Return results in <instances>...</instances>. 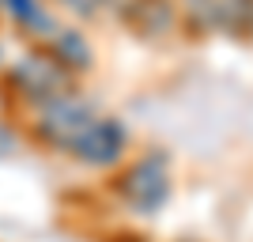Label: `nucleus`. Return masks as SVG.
<instances>
[{"label":"nucleus","instance_id":"f257e3e1","mask_svg":"<svg viewBox=\"0 0 253 242\" xmlns=\"http://www.w3.org/2000/svg\"><path fill=\"white\" fill-rule=\"evenodd\" d=\"M8 84L15 87V95H19L23 102H31L34 110L45 106V102H57V98H64V95H76L72 72H68L53 53H27L8 72Z\"/></svg>","mask_w":253,"mask_h":242},{"label":"nucleus","instance_id":"f03ea898","mask_svg":"<svg viewBox=\"0 0 253 242\" xmlns=\"http://www.w3.org/2000/svg\"><path fill=\"white\" fill-rule=\"evenodd\" d=\"M117 193L140 216H155L170 197V159H167V151L151 147L136 163H128V170L117 178Z\"/></svg>","mask_w":253,"mask_h":242},{"label":"nucleus","instance_id":"7ed1b4c3","mask_svg":"<svg viewBox=\"0 0 253 242\" xmlns=\"http://www.w3.org/2000/svg\"><path fill=\"white\" fill-rule=\"evenodd\" d=\"M91 121H95L91 102H84V98H76V95H64L57 102H45V106L34 110V137L49 147L72 151L80 144V137L91 129Z\"/></svg>","mask_w":253,"mask_h":242},{"label":"nucleus","instance_id":"20e7f679","mask_svg":"<svg viewBox=\"0 0 253 242\" xmlns=\"http://www.w3.org/2000/svg\"><path fill=\"white\" fill-rule=\"evenodd\" d=\"M125 147H128V129L117 117H95L91 129L80 137V144L72 147V155L87 167H114V163H121Z\"/></svg>","mask_w":253,"mask_h":242},{"label":"nucleus","instance_id":"39448f33","mask_svg":"<svg viewBox=\"0 0 253 242\" xmlns=\"http://www.w3.org/2000/svg\"><path fill=\"white\" fill-rule=\"evenodd\" d=\"M53 57H57L68 72H87V68L95 64L91 42H87L80 31H61V27H57V34H53Z\"/></svg>","mask_w":253,"mask_h":242},{"label":"nucleus","instance_id":"423d86ee","mask_svg":"<svg viewBox=\"0 0 253 242\" xmlns=\"http://www.w3.org/2000/svg\"><path fill=\"white\" fill-rule=\"evenodd\" d=\"M4 8L11 11V19L23 23L31 34H38V38H53L57 34V23L49 19V11L38 4V0H0Z\"/></svg>","mask_w":253,"mask_h":242},{"label":"nucleus","instance_id":"0eeeda50","mask_svg":"<svg viewBox=\"0 0 253 242\" xmlns=\"http://www.w3.org/2000/svg\"><path fill=\"white\" fill-rule=\"evenodd\" d=\"M174 19L170 0H132V27L140 34H163Z\"/></svg>","mask_w":253,"mask_h":242},{"label":"nucleus","instance_id":"6e6552de","mask_svg":"<svg viewBox=\"0 0 253 242\" xmlns=\"http://www.w3.org/2000/svg\"><path fill=\"white\" fill-rule=\"evenodd\" d=\"M64 4H68V8H72L76 15H84V19H87V15H95V11L102 8L106 0H64Z\"/></svg>","mask_w":253,"mask_h":242},{"label":"nucleus","instance_id":"1a4fd4ad","mask_svg":"<svg viewBox=\"0 0 253 242\" xmlns=\"http://www.w3.org/2000/svg\"><path fill=\"white\" fill-rule=\"evenodd\" d=\"M4 144H8V133H4V129H0V151H4Z\"/></svg>","mask_w":253,"mask_h":242},{"label":"nucleus","instance_id":"9d476101","mask_svg":"<svg viewBox=\"0 0 253 242\" xmlns=\"http://www.w3.org/2000/svg\"><path fill=\"white\" fill-rule=\"evenodd\" d=\"M125 242H144V239H125Z\"/></svg>","mask_w":253,"mask_h":242}]
</instances>
